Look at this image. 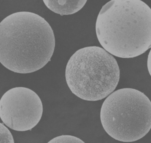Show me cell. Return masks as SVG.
I'll return each instance as SVG.
<instances>
[{"mask_svg":"<svg viewBox=\"0 0 151 143\" xmlns=\"http://www.w3.org/2000/svg\"><path fill=\"white\" fill-rule=\"evenodd\" d=\"M54 48L51 26L37 14L17 12L0 22V62L12 72L29 74L41 69Z\"/></svg>","mask_w":151,"mask_h":143,"instance_id":"6da1fadb","label":"cell"},{"mask_svg":"<svg viewBox=\"0 0 151 143\" xmlns=\"http://www.w3.org/2000/svg\"><path fill=\"white\" fill-rule=\"evenodd\" d=\"M96 32L111 55L132 58L151 47V8L140 0H111L97 16Z\"/></svg>","mask_w":151,"mask_h":143,"instance_id":"7a4b0ae2","label":"cell"},{"mask_svg":"<svg viewBox=\"0 0 151 143\" xmlns=\"http://www.w3.org/2000/svg\"><path fill=\"white\" fill-rule=\"evenodd\" d=\"M65 80L78 98L96 101L107 97L116 88L120 69L116 59L103 48L89 46L76 51L68 60Z\"/></svg>","mask_w":151,"mask_h":143,"instance_id":"3957f363","label":"cell"},{"mask_svg":"<svg viewBox=\"0 0 151 143\" xmlns=\"http://www.w3.org/2000/svg\"><path fill=\"white\" fill-rule=\"evenodd\" d=\"M100 121L113 138L124 142L136 141L151 129V101L137 89H117L103 102Z\"/></svg>","mask_w":151,"mask_h":143,"instance_id":"277c9868","label":"cell"},{"mask_svg":"<svg viewBox=\"0 0 151 143\" xmlns=\"http://www.w3.org/2000/svg\"><path fill=\"white\" fill-rule=\"evenodd\" d=\"M42 112L40 98L28 88H12L0 99V118L5 125L15 131L33 128L40 121Z\"/></svg>","mask_w":151,"mask_h":143,"instance_id":"5b68a950","label":"cell"},{"mask_svg":"<svg viewBox=\"0 0 151 143\" xmlns=\"http://www.w3.org/2000/svg\"><path fill=\"white\" fill-rule=\"evenodd\" d=\"M46 6L61 15H71L80 11L87 2L86 0H44Z\"/></svg>","mask_w":151,"mask_h":143,"instance_id":"8992f818","label":"cell"},{"mask_svg":"<svg viewBox=\"0 0 151 143\" xmlns=\"http://www.w3.org/2000/svg\"><path fill=\"white\" fill-rule=\"evenodd\" d=\"M47 143H85L76 137L70 135H62L51 139Z\"/></svg>","mask_w":151,"mask_h":143,"instance_id":"52a82bcc","label":"cell"},{"mask_svg":"<svg viewBox=\"0 0 151 143\" xmlns=\"http://www.w3.org/2000/svg\"><path fill=\"white\" fill-rule=\"evenodd\" d=\"M0 143H14L12 134L9 130L0 122Z\"/></svg>","mask_w":151,"mask_h":143,"instance_id":"ba28073f","label":"cell"},{"mask_svg":"<svg viewBox=\"0 0 151 143\" xmlns=\"http://www.w3.org/2000/svg\"><path fill=\"white\" fill-rule=\"evenodd\" d=\"M147 69L150 75L151 76V49L149 53L148 57H147Z\"/></svg>","mask_w":151,"mask_h":143,"instance_id":"9c48e42d","label":"cell"}]
</instances>
